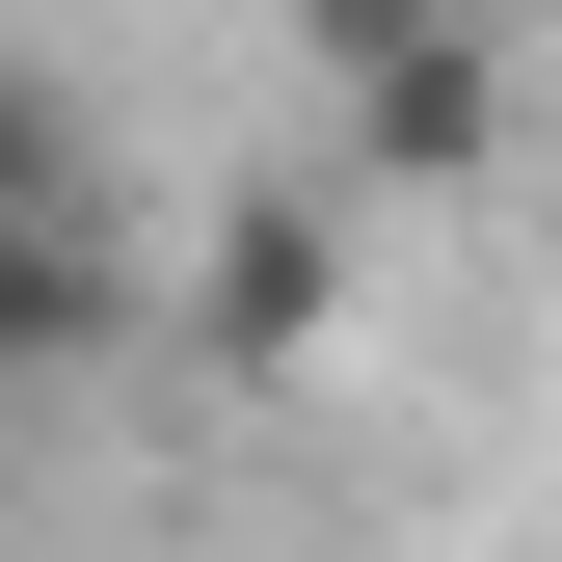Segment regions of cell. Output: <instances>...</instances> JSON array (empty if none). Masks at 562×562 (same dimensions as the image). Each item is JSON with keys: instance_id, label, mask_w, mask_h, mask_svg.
<instances>
[{"instance_id": "cell-4", "label": "cell", "mask_w": 562, "mask_h": 562, "mask_svg": "<svg viewBox=\"0 0 562 562\" xmlns=\"http://www.w3.org/2000/svg\"><path fill=\"white\" fill-rule=\"evenodd\" d=\"M456 27V0H295V54H322V81H375V54H429Z\"/></svg>"}, {"instance_id": "cell-3", "label": "cell", "mask_w": 562, "mask_h": 562, "mask_svg": "<svg viewBox=\"0 0 562 562\" xmlns=\"http://www.w3.org/2000/svg\"><path fill=\"white\" fill-rule=\"evenodd\" d=\"M0 215H108V188H81V134H54V81H27V54H0Z\"/></svg>"}, {"instance_id": "cell-1", "label": "cell", "mask_w": 562, "mask_h": 562, "mask_svg": "<svg viewBox=\"0 0 562 562\" xmlns=\"http://www.w3.org/2000/svg\"><path fill=\"white\" fill-rule=\"evenodd\" d=\"M322 322H348V188H241L215 268H188V348L215 375H322Z\"/></svg>"}, {"instance_id": "cell-2", "label": "cell", "mask_w": 562, "mask_h": 562, "mask_svg": "<svg viewBox=\"0 0 562 562\" xmlns=\"http://www.w3.org/2000/svg\"><path fill=\"white\" fill-rule=\"evenodd\" d=\"M482 161H509V54L482 27H429V54L348 81V188H482Z\"/></svg>"}]
</instances>
